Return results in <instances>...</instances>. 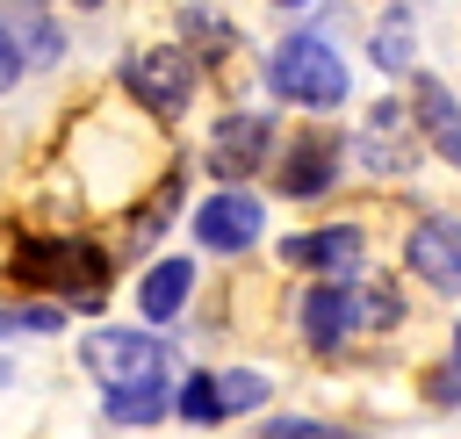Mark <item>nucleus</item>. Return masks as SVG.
Here are the masks:
<instances>
[{"mask_svg": "<svg viewBox=\"0 0 461 439\" xmlns=\"http://www.w3.org/2000/svg\"><path fill=\"white\" fill-rule=\"evenodd\" d=\"M14 281L22 288H50V295H65V302H101V288H108V259H101V245H79V237H29L22 252H14Z\"/></svg>", "mask_w": 461, "mask_h": 439, "instance_id": "1", "label": "nucleus"}, {"mask_svg": "<svg viewBox=\"0 0 461 439\" xmlns=\"http://www.w3.org/2000/svg\"><path fill=\"white\" fill-rule=\"evenodd\" d=\"M267 79H274L281 101H303V108H339L346 101V65H339V50L324 36H288L274 50V72Z\"/></svg>", "mask_w": 461, "mask_h": 439, "instance_id": "2", "label": "nucleus"}, {"mask_svg": "<svg viewBox=\"0 0 461 439\" xmlns=\"http://www.w3.org/2000/svg\"><path fill=\"white\" fill-rule=\"evenodd\" d=\"M86 367L101 374V389H166V345L144 331H94Z\"/></svg>", "mask_w": 461, "mask_h": 439, "instance_id": "3", "label": "nucleus"}, {"mask_svg": "<svg viewBox=\"0 0 461 439\" xmlns=\"http://www.w3.org/2000/svg\"><path fill=\"white\" fill-rule=\"evenodd\" d=\"M403 259H411V273H418L425 288L461 295V216H425V223H411Z\"/></svg>", "mask_w": 461, "mask_h": 439, "instance_id": "4", "label": "nucleus"}, {"mask_svg": "<svg viewBox=\"0 0 461 439\" xmlns=\"http://www.w3.org/2000/svg\"><path fill=\"white\" fill-rule=\"evenodd\" d=\"M130 94H137L151 115H180V108H187V94H194V58H187L180 43L130 58Z\"/></svg>", "mask_w": 461, "mask_h": 439, "instance_id": "5", "label": "nucleus"}, {"mask_svg": "<svg viewBox=\"0 0 461 439\" xmlns=\"http://www.w3.org/2000/svg\"><path fill=\"white\" fill-rule=\"evenodd\" d=\"M259 202L245 194V187H223V194H209L202 209H194V237L209 245V252H245L252 237H259Z\"/></svg>", "mask_w": 461, "mask_h": 439, "instance_id": "6", "label": "nucleus"}, {"mask_svg": "<svg viewBox=\"0 0 461 439\" xmlns=\"http://www.w3.org/2000/svg\"><path fill=\"white\" fill-rule=\"evenodd\" d=\"M339 137L331 130H303L295 137V151L281 158V194H295V202H310V194H324L331 180H339Z\"/></svg>", "mask_w": 461, "mask_h": 439, "instance_id": "7", "label": "nucleus"}, {"mask_svg": "<svg viewBox=\"0 0 461 439\" xmlns=\"http://www.w3.org/2000/svg\"><path fill=\"white\" fill-rule=\"evenodd\" d=\"M367 317V302H360V288H339V281H324V288H310L303 295V338L317 345V353H331L353 324Z\"/></svg>", "mask_w": 461, "mask_h": 439, "instance_id": "8", "label": "nucleus"}, {"mask_svg": "<svg viewBox=\"0 0 461 439\" xmlns=\"http://www.w3.org/2000/svg\"><path fill=\"white\" fill-rule=\"evenodd\" d=\"M288 266H310V273H353L360 266V230L353 223H324V230H295L281 245Z\"/></svg>", "mask_w": 461, "mask_h": 439, "instance_id": "9", "label": "nucleus"}, {"mask_svg": "<svg viewBox=\"0 0 461 439\" xmlns=\"http://www.w3.org/2000/svg\"><path fill=\"white\" fill-rule=\"evenodd\" d=\"M267 115H223L216 122V144H209V166L223 173V180H245L259 158H267Z\"/></svg>", "mask_w": 461, "mask_h": 439, "instance_id": "10", "label": "nucleus"}, {"mask_svg": "<svg viewBox=\"0 0 461 439\" xmlns=\"http://www.w3.org/2000/svg\"><path fill=\"white\" fill-rule=\"evenodd\" d=\"M411 108H418L425 144H439V158L461 166V108H454V94H447L432 72H418V79H411Z\"/></svg>", "mask_w": 461, "mask_h": 439, "instance_id": "11", "label": "nucleus"}, {"mask_svg": "<svg viewBox=\"0 0 461 439\" xmlns=\"http://www.w3.org/2000/svg\"><path fill=\"white\" fill-rule=\"evenodd\" d=\"M396 130H411V122H403V108H396V101H382V108L367 115V137H360V158H367L375 173H403V166H411V151H418V144H411V137L396 144Z\"/></svg>", "mask_w": 461, "mask_h": 439, "instance_id": "12", "label": "nucleus"}, {"mask_svg": "<svg viewBox=\"0 0 461 439\" xmlns=\"http://www.w3.org/2000/svg\"><path fill=\"white\" fill-rule=\"evenodd\" d=\"M187 288H194V266L187 259H158L151 273H144V288H137V302H144V317H180V302H187Z\"/></svg>", "mask_w": 461, "mask_h": 439, "instance_id": "13", "label": "nucleus"}, {"mask_svg": "<svg viewBox=\"0 0 461 439\" xmlns=\"http://www.w3.org/2000/svg\"><path fill=\"white\" fill-rule=\"evenodd\" d=\"M108 417L115 425H151V417H166V389H108Z\"/></svg>", "mask_w": 461, "mask_h": 439, "instance_id": "14", "label": "nucleus"}, {"mask_svg": "<svg viewBox=\"0 0 461 439\" xmlns=\"http://www.w3.org/2000/svg\"><path fill=\"white\" fill-rule=\"evenodd\" d=\"M216 403H223V417H230V410H252V403H267V374H252V367H230V374H216Z\"/></svg>", "mask_w": 461, "mask_h": 439, "instance_id": "15", "label": "nucleus"}, {"mask_svg": "<svg viewBox=\"0 0 461 439\" xmlns=\"http://www.w3.org/2000/svg\"><path fill=\"white\" fill-rule=\"evenodd\" d=\"M180 417H194V425H216V417H223L216 374H187V381H180Z\"/></svg>", "mask_w": 461, "mask_h": 439, "instance_id": "16", "label": "nucleus"}, {"mask_svg": "<svg viewBox=\"0 0 461 439\" xmlns=\"http://www.w3.org/2000/svg\"><path fill=\"white\" fill-rule=\"evenodd\" d=\"M375 58H382L389 72H403V65H411V36H403V22H382V36H375Z\"/></svg>", "mask_w": 461, "mask_h": 439, "instance_id": "17", "label": "nucleus"}, {"mask_svg": "<svg viewBox=\"0 0 461 439\" xmlns=\"http://www.w3.org/2000/svg\"><path fill=\"white\" fill-rule=\"evenodd\" d=\"M14 79H22V50H14V29L0 22V94H7Z\"/></svg>", "mask_w": 461, "mask_h": 439, "instance_id": "18", "label": "nucleus"}, {"mask_svg": "<svg viewBox=\"0 0 461 439\" xmlns=\"http://www.w3.org/2000/svg\"><path fill=\"white\" fill-rule=\"evenodd\" d=\"M267 439H331L324 425H295V417H281V425H267Z\"/></svg>", "mask_w": 461, "mask_h": 439, "instance_id": "19", "label": "nucleus"}, {"mask_svg": "<svg viewBox=\"0 0 461 439\" xmlns=\"http://www.w3.org/2000/svg\"><path fill=\"white\" fill-rule=\"evenodd\" d=\"M454 367H461V331H454Z\"/></svg>", "mask_w": 461, "mask_h": 439, "instance_id": "20", "label": "nucleus"}, {"mask_svg": "<svg viewBox=\"0 0 461 439\" xmlns=\"http://www.w3.org/2000/svg\"><path fill=\"white\" fill-rule=\"evenodd\" d=\"M72 7H101V0H72Z\"/></svg>", "mask_w": 461, "mask_h": 439, "instance_id": "21", "label": "nucleus"}, {"mask_svg": "<svg viewBox=\"0 0 461 439\" xmlns=\"http://www.w3.org/2000/svg\"><path fill=\"white\" fill-rule=\"evenodd\" d=\"M281 7H303V0H281Z\"/></svg>", "mask_w": 461, "mask_h": 439, "instance_id": "22", "label": "nucleus"}]
</instances>
